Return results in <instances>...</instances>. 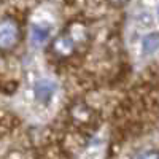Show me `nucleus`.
Masks as SVG:
<instances>
[{"mask_svg": "<svg viewBox=\"0 0 159 159\" xmlns=\"http://www.w3.org/2000/svg\"><path fill=\"white\" fill-rule=\"evenodd\" d=\"M57 91L56 83L49 78H42V80H37L35 84H34V94L37 102H40L42 105H48L52 99H54V94Z\"/></svg>", "mask_w": 159, "mask_h": 159, "instance_id": "nucleus-1", "label": "nucleus"}, {"mask_svg": "<svg viewBox=\"0 0 159 159\" xmlns=\"http://www.w3.org/2000/svg\"><path fill=\"white\" fill-rule=\"evenodd\" d=\"M49 38V27L46 25H42V24H37L32 27V32H30V42L35 45V46H42L43 43H46V40Z\"/></svg>", "mask_w": 159, "mask_h": 159, "instance_id": "nucleus-4", "label": "nucleus"}, {"mask_svg": "<svg viewBox=\"0 0 159 159\" xmlns=\"http://www.w3.org/2000/svg\"><path fill=\"white\" fill-rule=\"evenodd\" d=\"M142 51H143V54H147V56L154 54L156 51H159V34L157 32H151L143 38Z\"/></svg>", "mask_w": 159, "mask_h": 159, "instance_id": "nucleus-5", "label": "nucleus"}, {"mask_svg": "<svg viewBox=\"0 0 159 159\" xmlns=\"http://www.w3.org/2000/svg\"><path fill=\"white\" fill-rule=\"evenodd\" d=\"M52 49H54V52L59 56H70L75 49L73 40L69 38V37H59L54 42V45H52Z\"/></svg>", "mask_w": 159, "mask_h": 159, "instance_id": "nucleus-3", "label": "nucleus"}, {"mask_svg": "<svg viewBox=\"0 0 159 159\" xmlns=\"http://www.w3.org/2000/svg\"><path fill=\"white\" fill-rule=\"evenodd\" d=\"M18 35H19V29H18V24L10 19L5 18L2 21V25H0V42H2V48H11L18 42Z\"/></svg>", "mask_w": 159, "mask_h": 159, "instance_id": "nucleus-2", "label": "nucleus"}, {"mask_svg": "<svg viewBox=\"0 0 159 159\" xmlns=\"http://www.w3.org/2000/svg\"><path fill=\"white\" fill-rule=\"evenodd\" d=\"M135 159H159V154L157 153H142Z\"/></svg>", "mask_w": 159, "mask_h": 159, "instance_id": "nucleus-6", "label": "nucleus"}, {"mask_svg": "<svg viewBox=\"0 0 159 159\" xmlns=\"http://www.w3.org/2000/svg\"><path fill=\"white\" fill-rule=\"evenodd\" d=\"M157 16H159V7H157Z\"/></svg>", "mask_w": 159, "mask_h": 159, "instance_id": "nucleus-8", "label": "nucleus"}, {"mask_svg": "<svg viewBox=\"0 0 159 159\" xmlns=\"http://www.w3.org/2000/svg\"><path fill=\"white\" fill-rule=\"evenodd\" d=\"M110 2H113V3H123V2H126V0H110Z\"/></svg>", "mask_w": 159, "mask_h": 159, "instance_id": "nucleus-7", "label": "nucleus"}]
</instances>
